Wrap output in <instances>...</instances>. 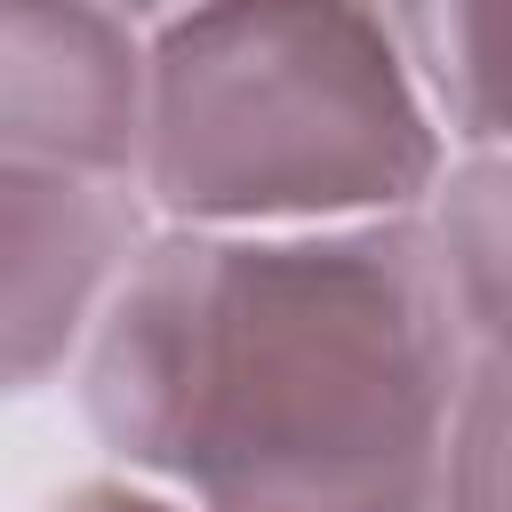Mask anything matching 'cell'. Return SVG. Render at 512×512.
Masks as SVG:
<instances>
[{"instance_id":"cell-4","label":"cell","mask_w":512,"mask_h":512,"mask_svg":"<svg viewBox=\"0 0 512 512\" xmlns=\"http://www.w3.org/2000/svg\"><path fill=\"white\" fill-rule=\"evenodd\" d=\"M144 40L96 0H0V160L136 184Z\"/></svg>"},{"instance_id":"cell-8","label":"cell","mask_w":512,"mask_h":512,"mask_svg":"<svg viewBox=\"0 0 512 512\" xmlns=\"http://www.w3.org/2000/svg\"><path fill=\"white\" fill-rule=\"evenodd\" d=\"M48 512H184V504H168V496H152V488H128V480H80V488H64Z\"/></svg>"},{"instance_id":"cell-6","label":"cell","mask_w":512,"mask_h":512,"mask_svg":"<svg viewBox=\"0 0 512 512\" xmlns=\"http://www.w3.org/2000/svg\"><path fill=\"white\" fill-rule=\"evenodd\" d=\"M400 56L456 152L496 144V88H488V0H384Z\"/></svg>"},{"instance_id":"cell-9","label":"cell","mask_w":512,"mask_h":512,"mask_svg":"<svg viewBox=\"0 0 512 512\" xmlns=\"http://www.w3.org/2000/svg\"><path fill=\"white\" fill-rule=\"evenodd\" d=\"M96 8H112V16L136 24V16H168V8H184V0H96Z\"/></svg>"},{"instance_id":"cell-3","label":"cell","mask_w":512,"mask_h":512,"mask_svg":"<svg viewBox=\"0 0 512 512\" xmlns=\"http://www.w3.org/2000/svg\"><path fill=\"white\" fill-rule=\"evenodd\" d=\"M136 248H144L136 184L0 160V392L48 384L88 344Z\"/></svg>"},{"instance_id":"cell-1","label":"cell","mask_w":512,"mask_h":512,"mask_svg":"<svg viewBox=\"0 0 512 512\" xmlns=\"http://www.w3.org/2000/svg\"><path fill=\"white\" fill-rule=\"evenodd\" d=\"M480 344L416 216L144 232L88 352V432L184 512H432Z\"/></svg>"},{"instance_id":"cell-2","label":"cell","mask_w":512,"mask_h":512,"mask_svg":"<svg viewBox=\"0 0 512 512\" xmlns=\"http://www.w3.org/2000/svg\"><path fill=\"white\" fill-rule=\"evenodd\" d=\"M448 136L384 0H184L144 40L136 200L200 232L416 216Z\"/></svg>"},{"instance_id":"cell-5","label":"cell","mask_w":512,"mask_h":512,"mask_svg":"<svg viewBox=\"0 0 512 512\" xmlns=\"http://www.w3.org/2000/svg\"><path fill=\"white\" fill-rule=\"evenodd\" d=\"M416 224H424V240L448 272V296H456L464 328L480 344H504V248H512V232H504V144L448 152Z\"/></svg>"},{"instance_id":"cell-7","label":"cell","mask_w":512,"mask_h":512,"mask_svg":"<svg viewBox=\"0 0 512 512\" xmlns=\"http://www.w3.org/2000/svg\"><path fill=\"white\" fill-rule=\"evenodd\" d=\"M432 512H504V352H480L448 408Z\"/></svg>"}]
</instances>
